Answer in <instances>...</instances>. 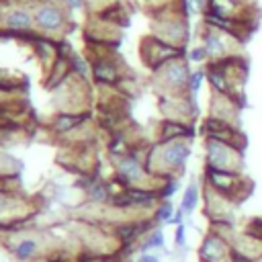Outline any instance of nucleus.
Here are the masks:
<instances>
[{
  "label": "nucleus",
  "mask_w": 262,
  "mask_h": 262,
  "mask_svg": "<svg viewBox=\"0 0 262 262\" xmlns=\"http://www.w3.org/2000/svg\"><path fill=\"white\" fill-rule=\"evenodd\" d=\"M192 151V139H172V141H151L143 156V164L151 176L158 178H178Z\"/></svg>",
  "instance_id": "1"
},
{
  "label": "nucleus",
  "mask_w": 262,
  "mask_h": 262,
  "mask_svg": "<svg viewBox=\"0 0 262 262\" xmlns=\"http://www.w3.org/2000/svg\"><path fill=\"white\" fill-rule=\"evenodd\" d=\"M188 6L186 0H180L178 4L164 8L160 12H151L149 14V35L186 49V43L190 39V31H188Z\"/></svg>",
  "instance_id": "2"
},
{
  "label": "nucleus",
  "mask_w": 262,
  "mask_h": 262,
  "mask_svg": "<svg viewBox=\"0 0 262 262\" xmlns=\"http://www.w3.org/2000/svg\"><path fill=\"white\" fill-rule=\"evenodd\" d=\"M96 104V88L92 80H84L76 74L70 76L68 82H63L57 90L51 92V108L68 111V113H84L94 111Z\"/></svg>",
  "instance_id": "3"
},
{
  "label": "nucleus",
  "mask_w": 262,
  "mask_h": 262,
  "mask_svg": "<svg viewBox=\"0 0 262 262\" xmlns=\"http://www.w3.org/2000/svg\"><path fill=\"white\" fill-rule=\"evenodd\" d=\"M33 16H35V29L39 35L51 37V39H68V35L76 29L74 16L66 10V6L59 0H47L33 4Z\"/></svg>",
  "instance_id": "4"
},
{
  "label": "nucleus",
  "mask_w": 262,
  "mask_h": 262,
  "mask_svg": "<svg viewBox=\"0 0 262 262\" xmlns=\"http://www.w3.org/2000/svg\"><path fill=\"white\" fill-rule=\"evenodd\" d=\"M190 61L186 57H178L160 70L149 74V88L156 96H180L188 94V78H190Z\"/></svg>",
  "instance_id": "5"
},
{
  "label": "nucleus",
  "mask_w": 262,
  "mask_h": 262,
  "mask_svg": "<svg viewBox=\"0 0 262 262\" xmlns=\"http://www.w3.org/2000/svg\"><path fill=\"white\" fill-rule=\"evenodd\" d=\"M0 29L14 35V39L29 47L31 39L35 37V16L33 4L25 2H4L0 4Z\"/></svg>",
  "instance_id": "6"
},
{
  "label": "nucleus",
  "mask_w": 262,
  "mask_h": 262,
  "mask_svg": "<svg viewBox=\"0 0 262 262\" xmlns=\"http://www.w3.org/2000/svg\"><path fill=\"white\" fill-rule=\"evenodd\" d=\"M137 53H139V61L141 66L151 74L156 70H160L162 66L178 59V57H186V49L182 47H176V45H170L154 35H143L141 41H139V47H137Z\"/></svg>",
  "instance_id": "7"
},
{
  "label": "nucleus",
  "mask_w": 262,
  "mask_h": 262,
  "mask_svg": "<svg viewBox=\"0 0 262 262\" xmlns=\"http://www.w3.org/2000/svg\"><path fill=\"white\" fill-rule=\"evenodd\" d=\"M205 168L242 174L244 160L239 147L219 139H205Z\"/></svg>",
  "instance_id": "8"
},
{
  "label": "nucleus",
  "mask_w": 262,
  "mask_h": 262,
  "mask_svg": "<svg viewBox=\"0 0 262 262\" xmlns=\"http://www.w3.org/2000/svg\"><path fill=\"white\" fill-rule=\"evenodd\" d=\"M123 31L117 25H111L98 16H86L84 25H82V43L84 47H98V45H106V47H121L123 41Z\"/></svg>",
  "instance_id": "9"
},
{
  "label": "nucleus",
  "mask_w": 262,
  "mask_h": 262,
  "mask_svg": "<svg viewBox=\"0 0 262 262\" xmlns=\"http://www.w3.org/2000/svg\"><path fill=\"white\" fill-rule=\"evenodd\" d=\"M237 37L217 29V27H211L207 23H203V31H201V45L205 47L207 55H209V61H223V59H229L235 51L231 49V45H237Z\"/></svg>",
  "instance_id": "10"
},
{
  "label": "nucleus",
  "mask_w": 262,
  "mask_h": 262,
  "mask_svg": "<svg viewBox=\"0 0 262 262\" xmlns=\"http://www.w3.org/2000/svg\"><path fill=\"white\" fill-rule=\"evenodd\" d=\"M94 121V111H84V113H68V111H57L51 113L49 119L45 121V131L53 141L63 139L78 127Z\"/></svg>",
  "instance_id": "11"
},
{
  "label": "nucleus",
  "mask_w": 262,
  "mask_h": 262,
  "mask_svg": "<svg viewBox=\"0 0 262 262\" xmlns=\"http://www.w3.org/2000/svg\"><path fill=\"white\" fill-rule=\"evenodd\" d=\"M246 180L242 174H235V172H223V170H213V168H205V174H203V184L211 186L213 190L229 196L233 203L242 201V196L248 194V190L242 186Z\"/></svg>",
  "instance_id": "12"
},
{
  "label": "nucleus",
  "mask_w": 262,
  "mask_h": 262,
  "mask_svg": "<svg viewBox=\"0 0 262 262\" xmlns=\"http://www.w3.org/2000/svg\"><path fill=\"white\" fill-rule=\"evenodd\" d=\"M158 111L162 119L168 121H180V123H194V117L199 115V108L194 104V96L180 94V96H160L158 98Z\"/></svg>",
  "instance_id": "13"
},
{
  "label": "nucleus",
  "mask_w": 262,
  "mask_h": 262,
  "mask_svg": "<svg viewBox=\"0 0 262 262\" xmlns=\"http://www.w3.org/2000/svg\"><path fill=\"white\" fill-rule=\"evenodd\" d=\"M199 260L201 262H233L231 244L225 237L217 235L215 231H209L199 246Z\"/></svg>",
  "instance_id": "14"
},
{
  "label": "nucleus",
  "mask_w": 262,
  "mask_h": 262,
  "mask_svg": "<svg viewBox=\"0 0 262 262\" xmlns=\"http://www.w3.org/2000/svg\"><path fill=\"white\" fill-rule=\"evenodd\" d=\"M29 49H31L35 61L39 63L41 76L45 72H49V68L61 57L59 55V41L57 39H51V37H45V35H39V33H35V37L31 39Z\"/></svg>",
  "instance_id": "15"
},
{
  "label": "nucleus",
  "mask_w": 262,
  "mask_h": 262,
  "mask_svg": "<svg viewBox=\"0 0 262 262\" xmlns=\"http://www.w3.org/2000/svg\"><path fill=\"white\" fill-rule=\"evenodd\" d=\"M237 111H239V104H237V100L233 96L223 94V92H213L211 104H209V117H213L217 121H223V123H229V125L235 127Z\"/></svg>",
  "instance_id": "16"
},
{
  "label": "nucleus",
  "mask_w": 262,
  "mask_h": 262,
  "mask_svg": "<svg viewBox=\"0 0 262 262\" xmlns=\"http://www.w3.org/2000/svg\"><path fill=\"white\" fill-rule=\"evenodd\" d=\"M72 74H74V72H72V61H70L68 57H59V59L49 68V72H45V74L41 76V86H43L45 92L51 94V92L57 90L63 82H68Z\"/></svg>",
  "instance_id": "17"
},
{
  "label": "nucleus",
  "mask_w": 262,
  "mask_h": 262,
  "mask_svg": "<svg viewBox=\"0 0 262 262\" xmlns=\"http://www.w3.org/2000/svg\"><path fill=\"white\" fill-rule=\"evenodd\" d=\"M194 137V127L188 123H180V121H168V119H160L156 125V135L154 141H172V139H182Z\"/></svg>",
  "instance_id": "18"
},
{
  "label": "nucleus",
  "mask_w": 262,
  "mask_h": 262,
  "mask_svg": "<svg viewBox=\"0 0 262 262\" xmlns=\"http://www.w3.org/2000/svg\"><path fill=\"white\" fill-rule=\"evenodd\" d=\"M131 14H133V6L129 2H125V0H117L113 6H108L104 12H100L96 16L102 18V20H106V23H111V25H117L121 29H127L129 23H131Z\"/></svg>",
  "instance_id": "19"
},
{
  "label": "nucleus",
  "mask_w": 262,
  "mask_h": 262,
  "mask_svg": "<svg viewBox=\"0 0 262 262\" xmlns=\"http://www.w3.org/2000/svg\"><path fill=\"white\" fill-rule=\"evenodd\" d=\"M199 201H201V188H199L196 180H190V182L184 186V190H182L180 207H178V209H180L184 215H192L194 209L199 207Z\"/></svg>",
  "instance_id": "20"
},
{
  "label": "nucleus",
  "mask_w": 262,
  "mask_h": 262,
  "mask_svg": "<svg viewBox=\"0 0 262 262\" xmlns=\"http://www.w3.org/2000/svg\"><path fill=\"white\" fill-rule=\"evenodd\" d=\"M23 174V162L8 149H0V176H18Z\"/></svg>",
  "instance_id": "21"
},
{
  "label": "nucleus",
  "mask_w": 262,
  "mask_h": 262,
  "mask_svg": "<svg viewBox=\"0 0 262 262\" xmlns=\"http://www.w3.org/2000/svg\"><path fill=\"white\" fill-rule=\"evenodd\" d=\"M162 248H164V229H162V225H156L154 229H149L143 235L137 252L141 254V252H154V250H162Z\"/></svg>",
  "instance_id": "22"
},
{
  "label": "nucleus",
  "mask_w": 262,
  "mask_h": 262,
  "mask_svg": "<svg viewBox=\"0 0 262 262\" xmlns=\"http://www.w3.org/2000/svg\"><path fill=\"white\" fill-rule=\"evenodd\" d=\"M174 213H176V209H174V205L170 201H160L158 207L154 209V221H156V225L172 223Z\"/></svg>",
  "instance_id": "23"
},
{
  "label": "nucleus",
  "mask_w": 262,
  "mask_h": 262,
  "mask_svg": "<svg viewBox=\"0 0 262 262\" xmlns=\"http://www.w3.org/2000/svg\"><path fill=\"white\" fill-rule=\"evenodd\" d=\"M117 0H84L86 4V14L84 16H96L100 12H104L108 6H113Z\"/></svg>",
  "instance_id": "24"
},
{
  "label": "nucleus",
  "mask_w": 262,
  "mask_h": 262,
  "mask_svg": "<svg viewBox=\"0 0 262 262\" xmlns=\"http://www.w3.org/2000/svg\"><path fill=\"white\" fill-rule=\"evenodd\" d=\"M205 80H207V70H203V68L192 70V74H190V78H188V94L194 96V94L201 90V86H203Z\"/></svg>",
  "instance_id": "25"
},
{
  "label": "nucleus",
  "mask_w": 262,
  "mask_h": 262,
  "mask_svg": "<svg viewBox=\"0 0 262 262\" xmlns=\"http://www.w3.org/2000/svg\"><path fill=\"white\" fill-rule=\"evenodd\" d=\"M186 59L190 63H203V61H209V55H207L205 47L199 43V45H192L186 49Z\"/></svg>",
  "instance_id": "26"
},
{
  "label": "nucleus",
  "mask_w": 262,
  "mask_h": 262,
  "mask_svg": "<svg viewBox=\"0 0 262 262\" xmlns=\"http://www.w3.org/2000/svg\"><path fill=\"white\" fill-rule=\"evenodd\" d=\"M63 6H66V10L74 16V14H80V12H84L86 14V4H84V0H59Z\"/></svg>",
  "instance_id": "27"
},
{
  "label": "nucleus",
  "mask_w": 262,
  "mask_h": 262,
  "mask_svg": "<svg viewBox=\"0 0 262 262\" xmlns=\"http://www.w3.org/2000/svg\"><path fill=\"white\" fill-rule=\"evenodd\" d=\"M174 246L176 248H184L186 246V225L184 223L174 225Z\"/></svg>",
  "instance_id": "28"
},
{
  "label": "nucleus",
  "mask_w": 262,
  "mask_h": 262,
  "mask_svg": "<svg viewBox=\"0 0 262 262\" xmlns=\"http://www.w3.org/2000/svg\"><path fill=\"white\" fill-rule=\"evenodd\" d=\"M186 6L190 12H205L207 10V0H186Z\"/></svg>",
  "instance_id": "29"
},
{
  "label": "nucleus",
  "mask_w": 262,
  "mask_h": 262,
  "mask_svg": "<svg viewBox=\"0 0 262 262\" xmlns=\"http://www.w3.org/2000/svg\"><path fill=\"white\" fill-rule=\"evenodd\" d=\"M135 262H162V260H160V256H156L154 252H141V254H137Z\"/></svg>",
  "instance_id": "30"
},
{
  "label": "nucleus",
  "mask_w": 262,
  "mask_h": 262,
  "mask_svg": "<svg viewBox=\"0 0 262 262\" xmlns=\"http://www.w3.org/2000/svg\"><path fill=\"white\" fill-rule=\"evenodd\" d=\"M4 98H8V96H6V94H4V92H0V102H2V100H4Z\"/></svg>",
  "instance_id": "31"
}]
</instances>
